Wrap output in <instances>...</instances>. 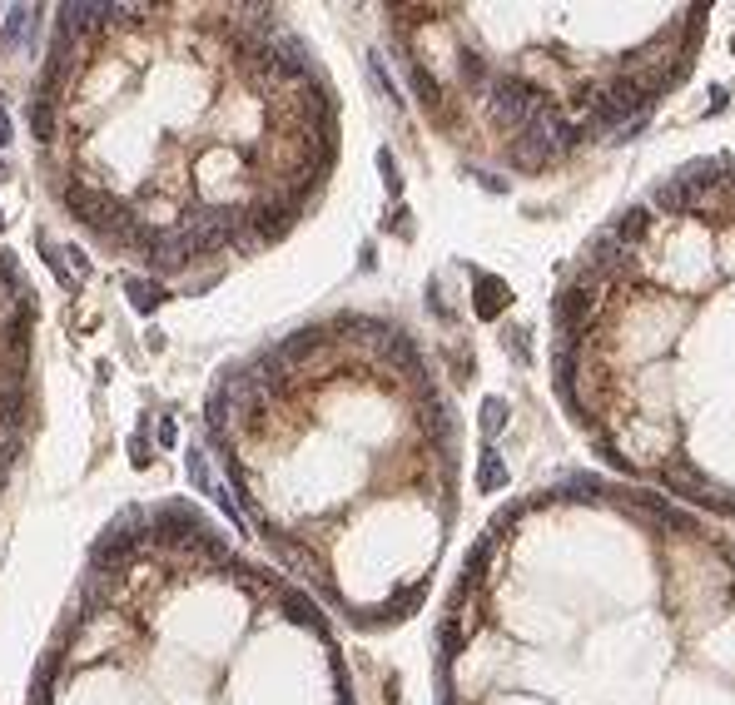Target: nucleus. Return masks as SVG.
I'll use <instances>...</instances> for the list:
<instances>
[{
	"label": "nucleus",
	"mask_w": 735,
	"mask_h": 705,
	"mask_svg": "<svg viewBox=\"0 0 735 705\" xmlns=\"http://www.w3.org/2000/svg\"><path fill=\"white\" fill-rule=\"evenodd\" d=\"M65 259H70V264H75V269H80V279H85V274H90V259H85V254H80V249H65Z\"/></svg>",
	"instance_id": "6e6552de"
},
{
	"label": "nucleus",
	"mask_w": 735,
	"mask_h": 705,
	"mask_svg": "<svg viewBox=\"0 0 735 705\" xmlns=\"http://www.w3.org/2000/svg\"><path fill=\"white\" fill-rule=\"evenodd\" d=\"M15 140V125H10V110H5V100H0V149Z\"/></svg>",
	"instance_id": "0eeeda50"
},
{
	"label": "nucleus",
	"mask_w": 735,
	"mask_h": 705,
	"mask_svg": "<svg viewBox=\"0 0 735 705\" xmlns=\"http://www.w3.org/2000/svg\"><path fill=\"white\" fill-rule=\"evenodd\" d=\"M25 120H30V135H35V144H50L60 140V110L50 105V100H35L30 95V110H25Z\"/></svg>",
	"instance_id": "f03ea898"
},
{
	"label": "nucleus",
	"mask_w": 735,
	"mask_h": 705,
	"mask_svg": "<svg viewBox=\"0 0 735 705\" xmlns=\"http://www.w3.org/2000/svg\"><path fill=\"white\" fill-rule=\"evenodd\" d=\"M502 418H507V403L487 398V408H482V423H487V432H497V427H502Z\"/></svg>",
	"instance_id": "20e7f679"
},
{
	"label": "nucleus",
	"mask_w": 735,
	"mask_h": 705,
	"mask_svg": "<svg viewBox=\"0 0 735 705\" xmlns=\"http://www.w3.org/2000/svg\"><path fill=\"white\" fill-rule=\"evenodd\" d=\"M40 25V10L35 5H15V10H5V20H0V50H20L25 45V35Z\"/></svg>",
	"instance_id": "f257e3e1"
},
{
	"label": "nucleus",
	"mask_w": 735,
	"mask_h": 705,
	"mask_svg": "<svg viewBox=\"0 0 735 705\" xmlns=\"http://www.w3.org/2000/svg\"><path fill=\"white\" fill-rule=\"evenodd\" d=\"M154 437H159V447H174V442H179V427H174V418H159Z\"/></svg>",
	"instance_id": "39448f33"
},
{
	"label": "nucleus",
	"mask_w": 735,
	"mask_h": 705,
	"mask_svg": "<svg viewBox=\"0 0 735 705\" xmlns=\"http://www.w3.org/2000/svg\"><path fill=\"white\" fill-rule=\"evenodd\" d=\"M130 452H135V467H149V442H145V432H135V437H130Z\"/></svg>",
	"instance_id": "423d86ee"
},
{
	"label": "nucleus",
	"mask_w": 735,
	"mask_h": 705,
	"mask_svg": "<svg viewBox=\"0 0 735 705\" xmlns=\"http://www.w3.org/2000/svg\"><path fill=\"white\" fill-rule=\"evenodd\" d=\"M0 229H5V219H0Z\"/></svg>",
	"instance_id": "1a4fd4ad"
},
{
	"label": "nucleus",
	"mask_w": 735,
	"mask_h": 705,
	"mask_svg": "<svg viewBox=\"0 0 735 705\" xmlns=\"http://www.w3.org/2000/svg\"><path fill=\"white\" fill-rule=\"evenodd\" d=\"M125 293H130L135 313H154L159 303H169V288H164L159 279H140V274H130V279H125Z\"/></svg>",
	"instance_id": "7ed1b4c3"
}]
</instances>
